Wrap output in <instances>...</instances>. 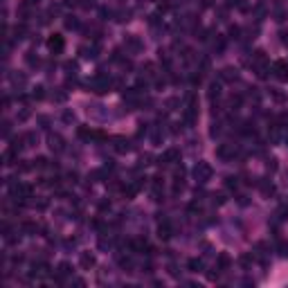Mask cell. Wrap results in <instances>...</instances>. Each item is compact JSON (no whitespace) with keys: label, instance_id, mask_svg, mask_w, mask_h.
Listing matches in <instances>:
<instances>
[{"label":"cell","instance_id":"7a4b0ae2","mask_svg":"<svg viewBox=\"0 0 288 288\" xmlns=\"http://www.w3.org/2000/svg\"><path fill=\"white\" fill-rule=\"evenodd\" d=\"M50 47H52V50H54V47H56V50H61V47H63V41L56 36V38H52V41H50Z\"/></svg>","mask_w":288,"mask_h":288},{"label":"cell","instance_id":"3957f363","mask_svg":"<svg viewBox=\"0 0 288 288\" xmlns=\"http://www.w3.org/2000/svg\"><path fill=\"white\" fill-rule=\"evenodd\" d=\"M189 268H192L194 273H198V270H200V261H196V259H192V261H189Z\"/></svg>","mask_w":288,"mask_h":288},{"label":"cell","instance_id":"277c9868","mask_svg":"<svg viewBox=\"0 0 288 288\" xmlns=\"http://www.w3.org/2000/svg\"><path fill=\"white\" fill-rule=\"evenodd\" d=\"M218 263H221L223 268H225V266H228V263H230V259H228V254H221V259H218Z\"/></svg>","mask_w":288,"mask_h":288},{"label":"cell","instance_id":"6da1fadb","mask_svg":"<svg viewBox=\"0 0 288 288\" xmlns=\"http://www.w3.org/2000/svg\"><path fill=\"white\" fill-rule=\"evenodd\" d=\"M81 263H83L86 268H90L92 263H95V257H92V254H83V257H81Z\"/></svg>","mask_w":288,"mask_h":288}]
</instances>
